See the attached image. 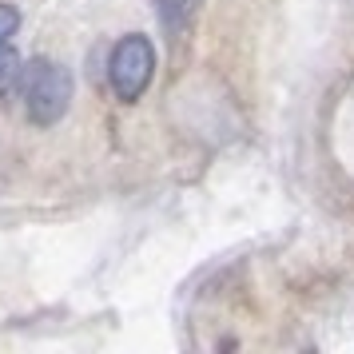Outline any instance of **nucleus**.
<instances>
[{
	"label": "nucleus",
	"instance_id": "7ed1b4c3",
	"mask_svg": "<svg viewBox=\"0 0 354 354\" xmlns=\"http://www.w3.org/2000/svg\"><path fill=\"white\" fill-rule=\"evenodd\" d=\"M17 76H20V56L8 48V40H0V96L17 84Z\"/></svg>",
	"mask_w": 354,
	"mask_h": 354
},
{
	"label": "nucleus",
	"instance_id": "f03ea898",
	"mask_svg": "<svg viewBox=\"0 0 354 354\" xmlns=\"http://www.w3.org/2000/svg\"><path fill=\"white\" fill-rule=\"evenodd\" d=\"M151 72H156V48H151L147 36L131 32L112 48L108 80H112V92L124 100V104H131V100L144 96L147 84H151Z\"/></svg>",
	"mask_w": 354,
	"mask_h": 354
},
{
	"label": "nucleus",
	"instance_id": "f257e3e1",
	"mask_svg": "<svg viewBox=\"0 0 354 354\" xmlns=\"http://www.w3.org/2000/svg\"><path fill=\"white\" fill-rule=\"evenodd\" d=\"M68 100H72V76L68 68L52 64V60H32L28 72H24V108H28V120L48 128L60 115L68 112Z\"/></svg>",
	"mask_w": 354,
	"mask_h": 354
},
{
	"label": "nucleus",
	"instance_id": "20e7f679",
	"mask_svg": "<svg viewBox=\"0 0 354 354\" xmlns=\"http://www.w3.org/2000/svg\"><path fill=\"white\" fill-rule=\"evenodd\" d=\"M17 28H20V12L12 4H0V40H8Z\"/></svg>",
	"mask_w": 354,
	"mask_h": 354
}]
</instances>
